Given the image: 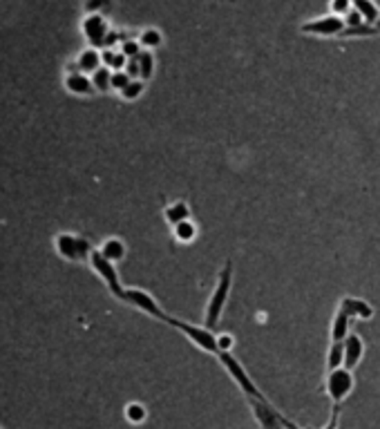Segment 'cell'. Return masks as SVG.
<instances>
[{
  "mask_svg": "<svg viewBox=\"0 0 380 429\" xmlns=\"http://www.w3.org/2000/svg\"><path fill=\"white\" fill-rule=\"evenodd\" d=\"M65 88L74 94H83V97H90L97 90H94V83L88 74H83V72H76V74H69L65 79Z\"/></svg>",
  "mask_w": 380,
  "mask_h": 429,
  "instance_id": "cell-15",
  "label": "cell"
},
{
  "mask_svg": "<svg viewBox=\"0 0 380 429\" xmlns=\"http://www.w3.org/2000/svg\"><path fill=\"white\" fill-rule=\"evenodd\" d=\"M351 318L347 315L342 311V308H338L336 311V315H334V320H331V331H329V338H331V342H344L347 340V336H349V327H351Z\"/></svg>",
  "mask_w": 380,
  "mask_h": 429,
  "instance_id": "cell-14",
  "label": "cell"
},
{
  "mask_svg": "<svg viewBox=\"0 0 380 429\" xmlns=\"http://www.w3.org/2000/svg\"><path fill=\"white\" fill-rule=\"evenodd\" d=\"M148 418V409L141 402H128L125 404V421L133 425H141Z\"/></svg>",
  "mask_w": 380,
  "mask_h": 429,
  "instance_id": "cell-24",
  "label": "cell"
},
{
  "mask_svg": "<svg viewBox=\"0 0 380 429\" xmlns=\"http://www.w3.org/2000/svg\"><path fill=\"white\" fill-rule=\"evenodd\" d=\"M137 41L141 43V47H144V50L152 52V50H159V47L163 45V34H161L157 27H146L144 32L139 34Z\"/></svg>",
  "mask_w": 380,
  "mask_h": 429,
  "instance_id": "cell-21",
  "label": "cell"
},
{
  "mask_svg": "<svg viewBox=\"0 0 380 429\" xmlns=\"http://www.w3.org/2000/svg\"><path fill=\"white\" fill-rule=\"evenodd\" d=\"M351 7L355 14H360L367 25H376L380 18V7L376 0H351Z\"/></svg>",
  "mask_w": 380,
  "mask_h": 429,
  "instance_id": "cell-16",
  "label": "cell"
},
{
  "mask_svg": "<svg viewBox=\"0 0 380 429\" xmlns=\"http://www.w3.org/2000/svg\"><path fill=\"white\" fill-rule=\"evenodd\" d=\"M110 7H112V0H86L88 16L90 14H101L103 16V11H108Z\"/></svg>",
  "mask_w": 380,
  "mask_h": 429,
  "instance_id": "cell-26",
  "label": "cell"
},
{
  "mask_svg": "<svg viewBox=\"0 0 380 429\" xmlns=\"http://www.w3.org/2000/svg\"><path fill=\"white\" fill-rule=\"evenodd\" d=\"M83 34L90 43V47L99 50V47H105V39H108L110 27H108V20L101 14H90L86 20H83Z\"/></svg>",
  "mask_w": 380,
  "mask_h": 429,
  "instance_id": "cell-10",
  "label": "cell"
},
{
  "mask_svg": "<svg viewBox=\"0 0 380 429\" xmlns=\"http://www.w3.org/2000/svg\"><path fill=\"white\" fill-rule=\"evenodd\" d=\"M365 358V340L358 333H349L344 340V369L353 372L355 367L362 362Z\"/></svg>",
  "mask_w": 380,
  "mask_h": 429,
  "instance_id": "cell-12",
  "label": "cell"
},
{
  "mask_svg": "<svg viewBox=\"0 0 380 429\" xmlns=\"http://www.w3.org/2000/svg\"><path fill=\"white\" fill-rule=\"evenodd\" d=\"M163 325H168V327L177 329L179 333H184V336H186L190 342H193L199 351L210 353V355L217 358V353H219V349H217V336H215V333H212L210 329H206L204 325H193V322L179 320V318H175V315L165 318Z\"/></svg>",
  "mask_w": 380,
  "mask_h": 429,
  "instance_id": "cell-2",
  "label": "cell"
},
{
  "mask_svg": "<svg viewBox=\"0 0 380 429\" xmlns=\"http://www.w3.org/2000/svg\"><path fill=\"white\" fill-rule=\"evenodd\" d=\"M246 400H248V407H251L259 429H284V418H287V416L273 407L269 398L266 400L246 398Z\"/></svg>",
  "mask_w": 380,
  "mask_h": 429,
  "instance_id": "cell-7",
  "label": "cell"
},
{
  "mask_svg": "<svg viewBox=\"0 0 380 429\" xmlns=\"http://www.w3.org/2000/svg\"><path fill=\"white\" fill-rule=\"evenodd\" d=\"M233 264L226 259L224 261V266L217 275V282H215V289H212L208 302H206V311H204V327L206 329H215L219 325V320L224 315V308H226V302L231 297V286H233Z\"/></svg>",
  "mask_w": 380,
  "mask_h": 429,
  "instance_id": "cell-1",
  "label": "cell"
},
{
  "mask_svg": "<svg viewBox=\"0 0 380 429\" xmlns=\"http://www.w3.org/2000/svg\"><path fill=\"white\" fill-rule=\"evenodd\" d=\"M101 255L105 259H110V261H121L125 257V244L118 240V237H110V240H105L103 246H101Z\"/></svg>",
  "mask_w": 380,
  "mask_h": 429,
  "instance_id": "cell-20",
  "label": "cell"
},
{
  "mask_svg": "<svg viewBox=\"0 0 380 429\" xmlns=\"http://www.w3.org/2000/svg\"><path fill=\"white\" fill-rule=\"evenodd\" d=\"M374 27H376V32H378V36H380V18H378V22H376Z\"/></svg>",
  "mask_w": 380,
  "mask_h": 429,
  "instance_id": "cell-33",
  "label": "cell"
},
{
  "mask_svg": "<svg viewBox=\"0 0 380 429\" xmlns=\"http://www.w3.org/2000/svg\"><path fill=\"white\" fill-rule=\"evenodd\" d=\"M329 9H331V14H334V16L344 18L353 7H351V0H331V3H329Z\"/></svg>",
  "mask_w": 380,
  "mask_h": 429,
  "instance_id": "cell-28",
  "label": "cell"
},
{
  "mask_svg": "<svg viewBox=\"0 0 380 429\" xmlns=\"http://www.w3.org/2000/svg\"><path fill=\"white\" fill-rule=\"evenodd\" d=\"M130 81H135V79H130V74H128L125 69H121V72H112V90L123 92V90L130 86Z\"/></svg>",
  "mask_w": 380,
  "mask_h": 429,
  "instance_id": "cell-27",
  "label": "cell"
},
{
  "mask_svg": "<svg viewBox=\"0 0 380 429\" xmlns=\"http://www.w3.org/2000/svg\"><path fill=\"white\" fill-rule=\"evenodd\" d=\"M125 72L130 74V79H139V61H137V58H128Z\"/></svg>",
  "mask_w": 380,
  "mask_h": 429,
  "instance_id": "cell-32",
  "label": "cell"
},
{
  "mask_svg": "<svg viewBox=\"0 0 380 429\" xmlns=\"http://www.w3.org/2000/svg\"><path fill=\"white\" fill-rule=\"evenodd\" d=\"M347 29V22L340 16H334L329 11L325 16L311 18L300 25V32L306 36H315V39H340V34Z\"/></svg>",
  "mask_w": 380,
  "mask_h": 429,
  "instance_id": "cell-5",
  "label": "cell"
},
{
  "mask_svg": "<svg viewBox=\"0 0 380 429\" xmlns=\"http://www.w3.org/2000/svg\"><path fill=\"white\" fill-rule=\"evenodd\" d=\"M121 302L139 308L141 313H146V315H150V318H154V320L165 322V318H168V313L163 311L161 304L154 300L150 293L141 291V289H125L123 295H121Z\"/></svg>",
  "mask_w": 380,
  "mask_h": 429,
  "instance_id": "cell-6",
  "label": "cell"
},
{
  "mask_svg": "<svg viewBox=\"0 0 380 429\" xmlns=\"http://www.w3.org/2000/svg\"><path fill=\"white\" fill-rule=\"evenodd\" d=\"M137 61H139V79L141 81H150L154 76V56H152V52L144 50L137 56Z\"/></svg>",
  "mask_w": 380,
  "mask_h": 429,
  "instance_id": "cell-23",
  "label": "cell"
},
{
  "mask_svg": "<svg viewBox=\"0 0 380 429\" xmlns=\"http://www.w3.org/2000/svg\"><path fill=\"white\" fill-rule=\"evenodd\" d=\"M144 92H146V81L135 79V81H130V86L123 92H118V94H121L123 101H137Z\"/></svg>",
  "mask_w": 380,
  "mask_h": 429,
  "instance_id": "cell-25",
  "label": "cell"
},
{
  "mask_svg": "<svg viewBox=\"0 0 380 429\" xmlns=\"http://www.w3.org/2000/svg\"><path fill=\"white\" fill-rule=\"evenodd\" d=\"M325 367L327 372H336V369L344 367V342H329Z\"/></svg>",
  "mask_w": 380,
  "mask_h": 429,
  "instance_id": "cell-19",
  "label": "cell"
},
{
  "mask_svg": "<svg viewBox=\"0 0 380 429\" xmlns=\"http://www.w3.org/2000/svg\"><path fill=\"white\" fill-rule=\"evenodd\" d=\"M338 308H342L351 320H372L374 318V306L367 300H362V297L344 295Z\"/></svg>",
  "mask_w": 380,
  "mask_h": 429,
  "instance_id": "cell-11",
  "label": "cell"
},
{
  "mask_svg": "<svg viewBox=\"0 0 380 429\" xmlns=\"http://www.w3.org/2000/svg\"><path fill=\"white\" fill-rule=\"evenodd\" d=\"M79 72H83V74H94L99 67H103V61H101V52L94 50V47H90V50H86L81 56H79Z\"/></svg>",
  "mask_w": 380,
  "mask_h": 429,
  "instance_id": "cell-17",
  "label": "cell"
},
{
  "mask_svg": "<svg viewBox=\"0 0 380 429\" xmlns=\"http://www.w3.org/2000/svg\"><path fill=\"white\" fill-rule=\"evenodd\" d=\"M323 429H340V404H334V407H331L329 423L323 425Z\"/></svg>",
  "mask_w": 380,
  "mask_h": 429,
  "instance_id": "cell-31",
  "label": "cell"
},
{
  "mask_svg": "<svg viewBox=\"0 0 380 429\" xmlns=\"http://www.w3.org/2000/svg\"><path fill=\"white\" fill-rule=\"evenodd\" d=\"M92 83H94V90L97 92H108L112 90V69L110 67H99L97 72L92 74Z\"/></svg>",
  "mask_w": 380,
  "mask_h": 429,
  "instance_id": "cell-22",
  "label": "cell"
},
{
  "mask_svg": "<svg viewBox=\"0 0 380 429\" xmlns=\"http://www.w3.org/2000/svg\"><path fill=\"white\" fill-rule=\"evenodd\" d=\"M163 219L168 222L172 229H175L177 224H182V222L190 219V206H188V201L175 199V201H170V204H165V206H163Z\"/></svg>",
  "mask_w": 380,
  "mask_h": 429,
  "instance_id": "cell-13",
  "label": "cell"
},
{
  "mask_svg": "<svg viewBox=\"0 0 380 429\" xmlns=\"http://www.w3.org/2000/svg\"><path fill=\"white\" fill-rule=\"evenodd\" d=\"M121 52L128 56V58H137L141 52H144V47H141V43L137 39H128L121 43Z\"/></svg>",
  "mask_w": 380,
  "mask_h": 429,
  "instance_id": "cell-29",
  "label": "cell"
},
{
  "mask_svg": "<svg viewBox=\"0 0 380 429\" xmlns=\"http://www.w3.org/2000/svg\"><path fill=\"white\" fill-rule=\"evenodd\" d=\"M90 261H92V268L99 273L101 280L108 284V289L114 297H118L121 300V295H123V286H121V280H118V271L114 268V261L110 259H105L101 255V250H92V255H90Z\"/></svg>",
  "mask_w": 380,
  "mask_h": 429,
  "instance_id": "cell-8",
  "label": "cell"
},
{
  "mask_svg": "<svg viewBox=\"0 0 380 429\" xmlns=\"http://www.w3.org/2000/svg\"><path fill=\"white\" fill-rule=\"evenodd\" d=\"M217 349L219 353H231L235 349V336H231V333H217Z\"/></svg>",
  "mask_w": 380,
  "mask_h": 429,
  "instance_id": "cell-30",
  "label": "cell"
},
{
  "mask_svg": "<svg viewBox=\"0 0 380 429\" xmlns=\"http://www.w3.org/2000/svg\"><path fill=\"white\" fill-rule=\"evenodd\" d=\"M172 235H175V240L179 242V244H193L197 240V235H199V229H197V224L193 219H186V222L175 226Z\"/></svg>",
  "mask_w": 380,
  "mask_h": 429,
  "instance_id": "cell-18",
  "label": "cell"
},
{
  "mask_svg": "<svg viewBox=\"0 0 380 429\" xmlns=\"http://www.w3.org/2000/svg\"><path fill=\"white\" fill-rule=\"evenodd\" d=\"M217 360L222 362V367L226 369V374L233 378V383L240 387V391L244 393L246 398H257V400H266V396L262 393V389H259L255 383H253V378L248 376V372L244 369V365L237 360V358L233 353H217Z\"/></svg>",
  "mask_w": 380,
  "mask_h": 429,
  "instance_id": "cell-3",
  "label": "cell"
},
{
  "mask_svg": "<svg viewBox=\"0 0 380 429\" xmlns=\"http://www.w3.org/2000/svg\"><path fill=\"white\" fill-rule=\"evenodd\" d=\"M355 387V378H353V372L349 369H336V372H327V378H325V391L331 400V404H342L351 396V391Z\"/></svg>",
  "mask_w": 380,
  "mask_h": 429,
  "instance_id": "cell-4",
  "label": "cell"
},
{
  "mask_svg": "<svg viewBox=\"0 0 380 429\" xmlns=\"http://www.w3.org/2000/svg\"><path fill=\"white\" fill-rule=\"evenodd\" d=\"M56 248L58 253H61L65 259H72V261H79V259H86L92 255V246L88 240H83V237H74V235H58L56 237Z\"/></svg>",
  "mask_w": 380,
  "mask_h": 429,
  "instance_id": "cell-9",
  "label": "cell"
}]
</instances>
